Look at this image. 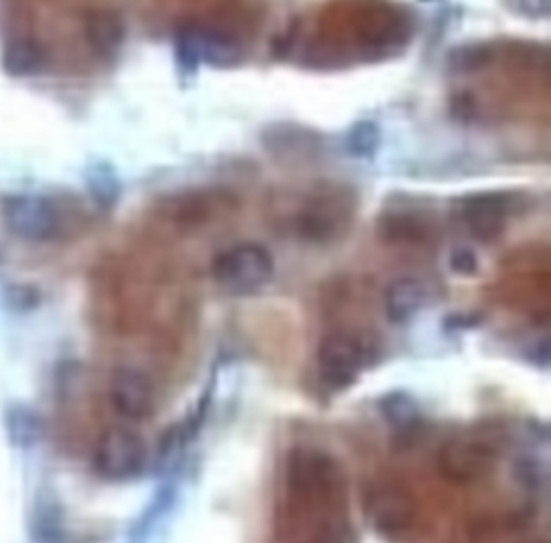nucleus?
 <instances>
[{"mask_svg": "<svg viewBox=\"0 0 551 543\" xmlns=\"http://www.w3.org/2000/svg\"><path fill=\"white\" fill-rule=\"evenodd\" d=\"M375 352L358 332L336 330L321 339L317 350V371L323 386L334 393L351 388L371 367Z\"/></svg>", "mask_w": 551, "mask_h": 543, "instance_id": "nucleus-1", "label": "nucleus"}, {"mask_svg": "<svg viewBox=\"0 0 551 543\" xmlns=\"http://www.w3.org/2000/svg\"><path fill=\"white\" fill-rule=\"evenodd\" d=\"M272 253L261 244H237L224 250L211 266L218 287L231 296H254L274 278Z\"/></svg>", "mask_w": 551, "mask_h": 543, "instance_id": "nucleus-2", "label": "nucleus"}, {"mask_svg": "<svg viewBox=\"0 0 551 543\" xmlns=\"http://www.w3.org/2000/svg\"><path fill=\"white\" fill-rule=\"evenodd\" d=\"M147 466V444L143 436L127 427H110L100 436L93 451V468L106 481H130Z\"/></svg>", "mask_w": 551, "mask_h": 543, "instance_id": "nucleus-3", "label": "nucleus"}, {"mask_svg": "<svg viewBox=\"0 0 551 543\" xmlns=\"http://www.w3.org/2000/svg\"><path fill=\"white\" fill-rule=\"evenodd\" d=\"M498 447L480 434H461L442 444L437 470L446 481L472 483L487 477L498 462Z\"/></svg>", "mask_w": 551, "mask_h": 543, "instance_id": "nucleus-4", "label": "nucleus"}, {"mask_svg": "<svg viewBox=\"0 0 551 543\" xmlns=\"http://www.w3.org/2000/svg\"><path fill=\"white\" fill-rule=\"evenodd\" d=\"M3 214L9 231L28 242H48L61 229L59 210L41 194L9 197L5 201Z\"/></svg>", "mask_w": 551, "mask_h": 543, "instance_id": "nucleus-5", "label": "nucleus"}, {"mask_svg": "<svg viewBox=\"0 0 551 543\" xmlns=\"http://www.w3.org/2000/svg\"><path fill=\"white\" fill-rule=\"evenodd\" d=\"M369 518L377 533L397 539L414 524V498L399 483H379L369 492Z\"/></svg>", "mask_w": 551, "mask_h": 543, "instance_id": "nucleus-6", "label": "nucleus"}, {"mask_svg": "<svg viewBox=\"0 0 551 543\" xmlns=\"http://www.w3.org/2000/svg\"><path fill=\"white\" fill-rule=\"evenodd\" d=\"M177 54L186 67H196L199 63H209L214 67H231L242 59V46L231 35L211 29L183 31L177 37Z\"/></svg>", "mask_w": 551, "mask_h": 543, "instance_id": "nucleus-7", "label": "nucleus"}, {"mask_svg": "<svg viewBox=\"0 0 551 543\" xmlns=\"http://www.w3.org/2000/svg\"><path fill=\"white\" fill-rule=\"evenodd\" d=\"M108 399L127 421H145L155 410V388L149 375L134 367H119L108 384Z\"/></svg>", "mask_w": 551, "mask_h": 543, "instance_id": "nucleus-8", "label": "nucleus"}, {"mask_svg": "<svg viewBox=\"0 0 551 543\" xmlns=\"http://www.w3.org/2000/svg\"><path fill=\"white\" fill-rule=\"evenodd\" d=\"M459 218L474 238L489 242L504 231L506 203L498 194H472L461 201Z\"/></svg>", "mask_w": 551, "mask_h": 543, "instance_id": "nucleus-9", "label": "nucleus"}, {"mask_svg": "<svg viewBox=\"0 0 551 543\" xmlns=\"http://www.w3.org/2000/svg\"><path fill=\"white\" fill-rule=\"evenodd\" d=\"M429 300L427 285L416 276H401L386 289V315L392 324H407L425 309Z\"/></svg>", "mask_w": 551, "mask_h": 543, "instance_id": "nucleus-10", "label": "nucleus"}, {"mask_svg": "<svg viewBox=\"0 0 551 543\" xmlns=\"http://www.w3.org/2000/svg\"><path fill=\"white\" fill-rule=\"evenodd\" d=\"M5 434L16 449H33L44 438V421L26 403H11L3 414Z\"/></svg>", "mask_w": 551, "mask_h": 543, "instance_id": "nucleus-11", "label": "nucleus"}, {"mask_svg": "<svg viewBox=\"0 0 551 543\" xmlns=\"http://www.w3.org/2000/svg\"><path fill=\"white\" fill-rule=\"evenodd\" d=\"M84 37L95 52L110 54L123 46L125 39V24L119 13L97 9L91 11L84 20Z\"/></svg>", "mask_w": 551, "mask_h": 543, "instance_id": "nucleus-12", "label": "nucleus"}, {"mask_svg": "<svg viewBox=\"0 0 551 543\" xmlns=\"http://www.w3.org/2000/svg\"><path fill=\"white\" fill-rule=\"evenodd\" d=\"M0 61H3V67L9 76H33L44 67L46 52L41 48L39 41L31 37H16L7 41Z\"/></svg>", "mask_w": 551, "mask_h": 543, "instance_id": "nucleus-13", "label": "nucleus"}, {"mask_svg": "<svg viewBox=\"0 0 551 543\" xmlns=\"http://www.w3.org/2000/svg\"><path fill=\"white\" fill-rule=\"evenodd\" d=\"M379 412L392 429L412 431L420 423V406L418 401L405 391H390L381 397Z\"/></svg>", "mask_w": 551, "mask_h": 543, "instance_id": "nucleus-14", "label": "nucleus"}, {"mask_svg": "<svg viewBox=\"0 0 551 543\" xmlns=\"http://www.w3.org/2000/svg\"><path fill=\"white\" fill-rule=\"evenodd\" d=\"M63 522L61 511L54 500H39L33 509L31 518V535L37 543H56L61 539Z\"/></svg>", "mask_w": 551, "mask_h": 543, "instance_id": "nucleus-15", "label": "nucleus"}, {"mask_svg": "<svg viewBox=\"0 0 551 543\" xmlns=\"http://www.w3.org/2000/svg\"><path fill=\"white\" fill-rule=\"evenodd\" d=\"M87 186H89L91 197L104 207L115 205L119 194H121V184H119L117 173L104 162L93 164L87 171Z\"/></svg>", "mask_w": 551, "mask_h": 543, "instance_id": "nucleus-16", "label": "nucleus"}, {"mask_svg": "<svg viewBox=\"0 0 551 543\" xmlns=\"http://www.w3.org/2000/svg\"><path fill=\"white\" fill-rule=\"evenodd\" d=\"M379 128L373 121H358L347 132V149L356 158H371L379 147Z\"/></svg>", "mask_w": 551, "mask_h": 543, "instance_id": "nucleus-17", "label": "nucleus"}, {"mask_svg": "<svg viewBox=\"0 0 551 543\" xmlns=\"http://www.w3.org/2000/svg\"><path fill=\"white\" fill-rule=\"evenodd\" d=\"M448 266H450L452 272L459 274V276H472L478 270V259L474 255V250L461 246V248H455L450 253Z\"/></svg>", "mask_w": 551, "mask_h": 543, "instance_id": "nucleus-18", "label": "nucleus"}, {"mask_svg": "<svg viewBox=\"0 0 551 543\" xmlns=\"http://www.w3.org/2000/svg\"><path fill=\"white\" fill-rule=\"evenodd\" d=\"M485 59V48H465L461 52H457L455 57H452V63H455V67L459 69H472V67H478L480 63H483Z\"/></svg>", "mask_w": 551, "mask_h": 543, "instance_id": "nucleus-19", "label": "nucleus"}, {"mask_svg": "<svg viewBox=\"0 0 551 543\" xmlns=\"http://www.w3.org/2000/svg\"><path fill=\"white\" fill-rule=\"evenodd\" d=\"M519 7L530 18H549L551 0H519Z\"/></svg>", "mask_w": 551, "mask_h": 543, "instance_id": "nucleus-20", "label": "nucleus"}, {"mask_svg": "<svg viewBox=\"0 0 551 543\" xmlns=\"http://www.w3.org/2000/svg\"><path fill=\"white\" fill-rule=\"evenodd\" d=\"M536 543H539V541H536Z\"/></svg>", "mask_w": 551, "mask_h": 543, "instance_id": "nucleus-21", "label": "nucleus"}]
</instances>
